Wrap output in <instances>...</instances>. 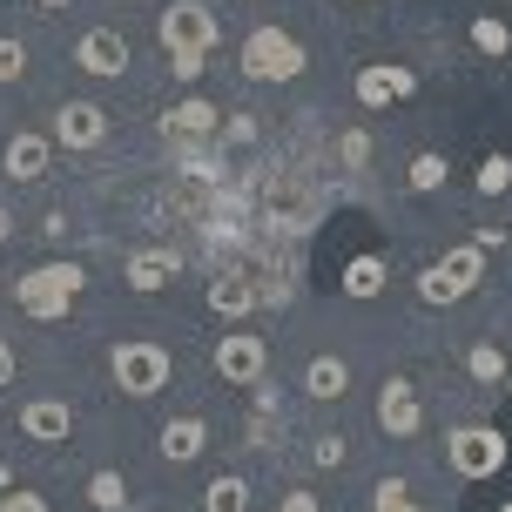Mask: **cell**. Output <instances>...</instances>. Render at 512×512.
Returning a JSON list of instances; mask_svg holds the SVG:
<instances>
[{
  "label": "cell",
  "instance_id": "cb8c5ba5",
  "mask_svg": "<svg viewBox=\"0 0 512 512\" xmlns=\"http://www.w3.org/2000/svg\"><path fill=\"white\" fill-rule=\"evenodd\" d=\"M445 176H452V162H445V155H438V149L411 155V169H405V182H411V189H418V196H438V189H445Z\"/></svg>",
  "mask_w": 512,
  "mask_h": 512
},
{
  "label": "cell",
  "instance_id": "83f0119b",
  "mask_svg": "<svg viewBox=\"0 0 512 512\" xmlns=\"http://www.w3.org/2000/svg\"><path fill=\"white\" fill-rule=\"evenodd\" d=\"M371 512H418V499H411L405 479H378V492H371Z\"/></svg>",
  "mask_w": 512,
  "mask_h": 512
},
{
  "label": "cell",
  "instance_id": "8fae6325",
  "mask_svg": "<svg viewBox=\"0 0 512 512\" xmlns=\"http://www.w3.org/2000/svg\"><path fill=\"white\" fill-rule=\"evenodd\" d=\"M351 95H358V108H391V102H405V95H418V75L411 68H391V61H364Z\"/></svg>",
  "mask_w": 512,
  "mask_h": 512
},
{
  "label": "cell",
  "instance_id": "7c38bea8",
  "mask_svg": "<svg viewBox=\"0 0 512 512\" xmlns=\"http://www.w3.org/2000/svg\"><path fill=\"white\" fill-rule=\"evenodd\" d=\"M54 142H61V149H102V142H108V108L61 102V108H54Z\"/></svg>",
  "mask_w": 512,
  "mask_h": 512
},
{
  "label": "cell",
  "instance_id": "e0dca14e",
  "mask_svg": "<svg viewBox=\"0 0 512 512\" xmlns=\"http://www.w3.org/2000/svg\"><path fill=\"white\" fill-rule=\"evenodd\" d=\"M48 135H7V149H0V169L14 182H41L48 176Z\"/></svg>",
  "mask_w": 512,
  "mask_h": 512
},
{
  "label": "cell",
  "instance_id": "4316f807",
  "mask_svg": "<svg viewBox=\"0 0 512 512\" xmlns=\"http://www.w3.org/2000/svg\"><path fill=\"white\" fill-rule=\"evenodd\" d=\"M337 162H344L351 176H364V169H371V135H364V128H344V135H337Z\"/></svg>",
  "mask_w": 512,
  "mask_h": 512
},
{
  "label": "cell",
  "instance_id": "836d02e7",
  "mask_svg": "<svg viewBox=\"0 0 512 512\" xmlns=\"http://www.w3.org/2000/svg\"><path fill=\"white\" fill-rule=\"evenodd\" d=\"M283 512H317V492H310V486H297L290 499H283Z\"/></svg>",
  "mask_w": 512,
  "mask_h": 512
},
{
  "label": "cell",
  "instance_id": "3957f363",
  "mask_svg": "<svg viewBox=\"0 0 512 512\" xmlns=\"http://www.w3.org/2000/svg\"><path fill=\"white\" fill-rule=\"evenodd\" d=\"M81 263H41V270H27L21 283H14V304L27 310V317H41V324H54V317H68L81 297Z\"/></svg>",
  "mask_w": 512,
  "mask_h": 512
},
{
  "label": "cell",
  "instance_id": "e575fe53",
  "mask_svg": "<svg viewBox=\"0 0 512 512\" xmlns=\"http://www.w3.org/2000/svg\"><path fill=\"white\" fill-rule=\"evenodd\" d=\"M0 243H14V216L7 209H0Z\"/></svg>",
  "mask_w": 512,
  "mask_h": 512
},
{
  "label": "cell",
  "instance_id": "74e56055",
  "mask_svg": "<svg viewBox=\"0 0 512 512\" xmlns=\"http://www.w3.org/2000/svg\"><path fill=\"white\" fill-rule=\"evenodd\" d=\"M351 7H364V0H351Z\"/></svg>",
  "mask_w": 512,
  "mask_h": 512
},
{
  "label": "cell",
  "instance_id": "ffe728a7",
  "mask_svg": "<svg viewBox=\"0 0 512 512\" xmlns=\"http://www.w3.org/2000/svg\"><path fill=\"white\" fill-rule=\"evenodd\" d=\"M344 391H351V364H344V358H331V351H324V358L304 364V398L331 405V398H344Z\"/></svg>",
  "mask_w": 512,
  "mask_h": 512
},
{
  "label": "cell",
  "instance_id": "8992f818",
  "mask_svg": "<svg viewBox=\"0 0 512 512\" xmlns=\"http://www.w3.org/2000/svg\"><path fill=\"white\" fill-rule=\"evenodd\" d=\"M479 277H486V250H479V243H452V250L418 277V304H459V297L479 290Z\"/></svg>",
  "mask_w": 512,
  "mask_h": 512
},
{
  "label": "cell",
  "instance_id": "6da1fadb",
  "mask_svg": "<svg viewBox=\"0 0 512 512\" xmlns=\"http://www.w3.org/2000/svg\"><path fill=\"white\" fill-rule=\"evenodd\" d=\"M155 41H162V54H169L176 81H196L203 61L223 48V27H216V14H209L203 0H169V7L155 14Z\"/></svg>",
  "mask_w": 512,
  "mask_h": 512
},
{
  "label": "cell",
  "instance_id": "484cf974",
  "mask_svg": "<svg viewBox=\"0 0 512 512\" xmlns=\"http://www.w3.org/2000/svg\"><path fill=\"white\" fill-rule=\"evenodd\" d=\"M472 182H479V196H506V189H512V155H506V149H499V155H486Z\"/></svg>",
  "mask_w": 512,
  "mask_h": 512
},
{
  "label": "cell",
  "instance_id": "f546056e",
  "mask_svg": "<svg viewBox=\"0 0 512 512\" xmlns=\"http://www.w3.org/2000/svg\"><path fill=\"white\" fill-rule=\"evenodd\" d=\"M27 75V48L21 41H0V81H21Z\"/></svg>",
  "mask_w": 512,
  "mask_h": 512
},
{
  "label": "cell",
  "instance_id": "44dd1931",
  "mask_svg": "<svg viewBox=\"0 0 512 512\" xmlns=\"http://www.w3.org/2000/svg\"><path fill=\"white\" fill-rule=\"evenodd\" d=\"M465 378L479 384V391H499V384L512 378L506 351H499V344H472V351H465Z\"/></svg>",
  "mask_w": 512,
  "mask_h": 512
},
{
  "label": "cell",
  "instance_id": "d4e9b609",
  "mask_svg": "<svg viewBox=\"0 0 512 512\" xmlns=\"http://www.w3.org/2000/svg\"><path fill=\"white\" fill-rule=\"evenodd\" d=\"M203 512H250V486H243L236 472H223V479H209V492H203Z\"/></svg>",
  "mask_w": 512,
  "mask_h": 512
},
{
  "label": "cell",
  "instance_id": "4fadbf2b",
  "mask_svg": "<svg viewBox=\"0 0 512 512\" xmlns=\"http://www.w3.org/2000/svg\"><path fill=\"white\" fill-rule=\"evenodd\" d=\"M176 277H182V256L176 250H135L122 263V283L135 290V297H155V290H169Z\"/></svg>",
  "mask_w": 512,
  "mask_h": 512
},
{
  "label": "cell",
  "instance_id": "7a4b0ae2",
  "mask_svg": "<svg viewBox=\"0 0 512 512\" xmlns=\"http://www.w3.org/2000/svg\"><path fill=\"white\" fill-rule=\"evenodd\" d=\"M108 371H115V391L122 398H155V391H169V378H176V358L155 337H122Z\"/></svg>",
  "mask_w": 512,
  "mask_h": 512
},
{
  "label": "cell",
  "instance_id": "5b68a950",
  "mask_svg": "<svg viewBox=\"0 0 512 512\" xmlns=\"http://www.w3.org/2000/svg\"><path fill=\"white\" fill-rule=\"evenodd\" d=\"M236 61H243L250 81H297L304 75V41L283 34V27H250L243 48H236Z\"/></svg>",
  "mask_w": 512,
  "mask_h": 512
},
{
  "label": "cell",
  "instance_id": "1f68e13d",
  "mask_svg": "<svg viewBox=\"0 0 512 512\" xmlns=\"http://www.w3.org/2000/svg\"><path fill=\"white\" fill-rule=\"evenodd\" d=\"M223 142H236V149H243V142H256V115H230V128H223Z\"/></svg>",
  "mask_w": 512,
  "mask_h": 512
},
{
  "label": "cell",
  "instance_id": "8d00e7d4",
  "mask_svg": "<svg viewBox=\"0 0 512 512\" xmlns=\"http://www.w3.org/2000/svg\"><path fill=\"white\" fill-rule=\"evenodd\" d=\"M499 512H512V499H506V506H499Z\"/></svg>",
  "mask_w": 512,
  "mask_h": 512
},
{
  "label": "cell",
  "instance_id": "d6986e66",
  "mask_svg": "<svg viewBox=\"0 0 512 512\" xmlns=\"http://www.w3.org/2000/svg\"><path fill=\"white\" fill-rule=\"evenodd\" d=\"M209 310H216V317H250L256 310V283L243 277V270H216V283H209Z\"/></svg>",
  "mask_w": 512,
  "mask_h": 512
},
{
  "label": "cell",
  "instance_id": "4dcf8cb0",
  "mask_svg": "<svg viewBox=\"0 0 512 512\" xmlns=\"http://www.w3.org/2000/svg\"><path fill=\"white\" fill-rule=\"evenodd\" d=\"M0 512H48V499H41V492H7Z\"/></svg>",
  "mask_w": 512,
  "mask_h": 512
},
{
  "label": "cell",
  "instance_id": "30bf717a",
  "mask_svg": "<svg viewBox=\"0 0 512 512\" xmlns=\"http://www.w3.org/2000/svg\"><path fill=\"white\" fill-rule=\"evenodd\" d=\"M378 432L384 438H418L425 432V405H418V384L411 378H384L378 384Z\"/></svg>",
  "mask_w": 512,
  "mask_h": 512
},
{
  "label": "cell",
  "instance_id": "7402d4cb",
  "mask_svg": "<svg viewBox=\"0 0 512 512\" xmlns=\"http://www.w3.org/2000/svg\"><path fill=\"white\" fill-rule=\"evenodd\" d=\"M88 506H95V512H128V506H135V499H128V479L115 472V465H102V472L88 479Z\"/></svg>",
  "mask_w": 512,
  "mask_h": 512
},
{
  "label": "cell",
  "instance_id": "2e32d148",
  "mask_svg": "<svg viewBox=\"0 0 512 512\" xmlns=\"http://www.w3.org/2000/svg\"><path fill=\"white\" fill-rule=\"evenodd\" d=\"M162 128H169L176 142H209V135L223 128V115H216V102H203V95H189V102H176L169 115H162Z\"/></svg>",
  "mask_w": 512,
  "mask_h": 512
},
{
  "label": "cell",
  "instance_id": "52a82bcc",
  "mask_svg": "<svg viewBox=\"0 0 512 512\" xmlns=\"http://www.w3.org/2000/svg\"><path fill=\"white\" fill-rule=\"evenodd\" d=\"M445 465L459 479H499L506 472V432L499 425H459L445 438Z\"/></svg>",
  "mask_w": 512,
  "mask_h": 512
},
{
  "label": "cell",
  "instance_id": "603a6c76",
  "mask_svg": "<svg viewBox=\"0 0 512 512\" xmlns=\"http://www.w3.org/2000/svg\"><path fill=\"white\" fill-rule=\"evenodd\" d=\"M465 34H472V48L486 54V61H506V54H512V27L499 21V14H479V21L465 27Z\"/></svg>",
  "mask_w": 512,
  "mask_h": 512
},
{
  "label": "cell",
  "instance_id": "d590c367",
  "mask_svg": "<svg viewBox=\"0 0 512 512\" xmlns=\"http://www.w3.org/2000/svg\"><path fill=\"white\" fill-rule=\"evenodd\" d=\"M61 7H75V0H41V14H61Z\"/></svg>",
  "mask_w": 512,
  "mask_h": 512
},
{
  "label": "cell",
  "instance_id": "f1b7e54d",
  "mask_svg": "<svg viewBox=\"0 0 512 512\" xmlns=\"http://www.w3.org/2000/svg\"><path fill=\"white\" fill-rule=\"evenodd\" d=\"M344 459H351V445H344V438H337V432L310 438V465H317V472H331V465H344Z\"/></svg>",
  "mask_w": 512,
  "mask_h": 512
},
{
  "label": "cell",
  "instance_id": "5bb4252c",
  "mask_svg": "<svg viewBox=\"0 0 512 512\" xmlns=\"http://www.w3.org/2000/svg\"><path fill=\"white\" fill-rule=\"evenodd\" d=\"M155 452H162L169 465L203 459V452H209V425L196 418V411H182V418H169V425H162V438H155Z\"/></svg>",
  "mask_w": 512,
  "mask_h": 512
},
{
  "label": "cell",
  "instance_id": "ac0fdd59",
  "mask_svg": "<svg viewBox=\"0 0 512 512\" xmlns=\"http://www.w3.org/2000/svg\"><path fill=\"white\" fill-rule=\"evenodd\" d=\"M344 297H358V304H371V297H378L384 283H391V263H384L378 250H364V256H351V263H344Z\"/></svg>",
  "mask_w": 512,
  "mask_h": 512
},
{
  "label": "cell",
  "instance_id": "ba28073f",
  "mask_svg": "<svg viewBox=\"0 0 512 512\" xmlns=\"http://www.w3.org/2000/svg\"><path fill=\"white\" fill-rule=\"evenodd\" d=\"M209 364H216V378H223V384H256L263 371H270V344H263L256 331H230V337H216Z\"/></svg>",
  "mask_w": 512,
  "mask_h": 512
},
{
  "label": "cell",
  "instance_id": "9c48e42d",
  "mask_svg": "<svg viewBox=\"0 0 512 512\" xmlns=\"http://www.w3.org/2000/svg\"><path fill=\"white\" fill-rule=\"evenodd\" d=\"M128 61H135V54H128L122 27H88L81 48H75V68H81V75H95V81H122Z\"/></svg>",
  "mask_w": 512,
  "mask_h": 512
},
{
  "label": "cell",
  "instance_id": "9a60e30c",
  "mask_svg": "<svg viewBox=\"0 0 512 512\" xmlns=\"http://www.w3.org/2000/svg\"><path fill=\"white\" fill-rule=\"evenodd\" d=\"M21 432L34 438V445H61V438L75 432L68 398H34V405H21Z\"/></svg>",
  "mask_w": 512,
  "mask_h": 512
},
{
  "label": "cell",
  "instance_id": "277c9868",
  "mask_svg": "<svg viewBox=\"0 0 512 512\" xmlns=\"http://www.w3.org/2000/svg\"><path fill=\"white\" fill-rule=\"evenodd\" d=\"M256 216H263L270 230H304L310 216H317L310 176H297V169H263V176H256Z\"/></svg>",
  "mask_w": 512,
  "mask_h": 512
},
{
  "label": "cell",
  "instance_id": "d6a6232c",
  "mask_svg": "<svg viewBox=\"0 0 512 512\" xmlns=\"http://www.w3.org/2000/svg\"><path fill=\"white\" fill-rule=\"evenodd\" d=\"M14 371H21V358H14V344H7V337H0V391H7V384H14Z\"/></svg>",
  "mask_w": 512,
  "mask_h": 512
}]
</instances>
